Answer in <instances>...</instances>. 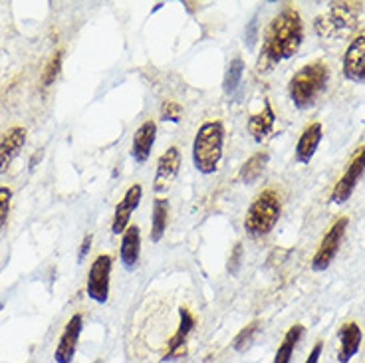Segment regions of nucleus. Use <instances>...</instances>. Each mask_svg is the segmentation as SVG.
<instances>
[{
    "instance_id": "nucleus-27",
    "label": "nucleus",
    "mask_w": 365,
    "mask_h": 363,
    "mask_svg": "<svg viewBox=\"0 0 365 363\" xmlns=\"http://www.w3.org/2000/svg\"><path fill=\"white\" fill-rule=\"evenodd\" d=\"M10 203H12V191L9 187H0V228L4 227L9 220Z\"/></svg>"
},
{
    "instance_id": "nucleus-29",
    "label": "nucleus",
    "mask_w": 365,
    "mask_h": 363,
    "mask_svg": "<svg viewBox=\"0 0 365 363\" xmlns=\"http://www.w3.org/2000/svg\"><path fill=\"white\" fill-rule=\"evenodd\" d=\"M91 240H93V238H91V235H88V236H86V238H83V240H82V245H80V252H78V262H82L83 258H86V256L90 255V250H91Z\"/></svg>"
},
{
    "instance_id": "nucleus-8",
    "label": "nucleus",
    "mask_w": 365,
    "mask_h": 363,
    "mask_svg": "<svg viewBox=\"0 0 365 363\" xmlns=\"http://www.w3.org/2000/svg\"><path fill=\"white\" fill-rule=\"evenodd\" d=\"M365 171V145L356 153V157L351 159V163L347 165L346 173L339 177V181L336 183L334 191H331V203L341 205L349 200V197L354 195L357 187V181L361 179V175Z\"/></svg>"
},
{
    "instance_id": "nucleus-28",
    "label": "nucleus",
    "mask_w": 365,
    "mask_h": 363,
    "mask_svg": "<svg viewBox=\"0 0 365 363\" xmlns=\"http://www.w3.org/2000/svg\"><path fill=\"white\" fill-rule=\"evenodd\" d=\"M242 255H245V248L240 242L235 245L232 252H230V258H228V272L232 276H237L238 270H240V264H242Z\"/></svg>"
},
{
    "instance_id": "nucleus-9",
    "label": "nucleus",
    "mask_w": 365,
    "mask_h": 363,
    "mask_svg": "<svg viewBox=\"0 0 365 363\" xmlns=\"http://www.w3.org/2000/svg\"><path fill=\"white\" fill-rule=\"evenodd\" d=\"M82 329L83 316L82 314H73L72 318L68 319L64 332L60 336V342H58V347H56V363H72L76 349H78V342H80V336H82Z\"/></svg>"
},
{
    "instance_id": "nucleus-1",
    "label": "nucleus",
    "mask_w": 365,
    "mask_h": 363,
    "mask_svg": "<svg viewBox=\"0 0 365 363\" xmlns=\"http://www.w3.org/2000/svg\"><path fill=\"white\" fill-rule=\"evenodd\" d=\"M304 40V24L298 10L284 9L278 16H274L266 30L260 52V64L266 68L280 64L292 58L300 50Z\"/></svg>"
},
{
    "instance_id": "nucleus-17",
    "label": "nucleus",
    "mask_w": 365,
    "mask_h": 363,
    "mask_svg": "<svg viewBox=\"0 0 365 363\" xmlns=\"http://www.w3.org/2000/svg\"><path fill=\"white\" fill-rule=\"evenodd\" d=\"M322 136H324L322 123H310L308 128L302 131L300 139L296 143V161L298 163H310L312 157L316 153V149H318L319 141H322Z\"/></svg>"
},
{
    "instance_id": "nucleus-25",
    "label": "nucleus",
    "mask_w": 365,
    "mask_h": 363,
    "mask_svg": "<svg viewBox=\"0 0 365 363\" xmlns=\"http://www.w3.org/2000/svg\"><path fill=\"white\" fill-rule=\"evenodd\" d=\"M60 68H62V52H56L44 70V78H42V86L44 88H50L56 82V78L60 73Z\"/></svg>"
},
{
    "instance_id": "nucleus-24",
    "label": "nucleus",
    "mask_w": 365,
    "mask_h": 363,
    "mask_svg": "<svg viewBox=\"0 0 365 363\" xmlns=\"http://www.w3.org/2000/svg\"><path fill=\"white\" fill-rule=\"evenodd\" d=\"M256 332H258V322H250L247 327H242L237 334V337L232 339V349L237 354H245L248 347L252 345V342H255Z\"/></svg>"
},
{
    "instance_id": "nucleus-10",
    "label": "nucleus",
    "mask_w": 365,
    "mask_h": 363,
    "mask_svg": "<svg viewBox=\"0 0 365 363\" xmlns=\"http://www.w3.org/2000/svg\"><path fill=\"white\" fill-rule=\"evenodd\" d=\"M179 169H181V151H179V147H169L159 157V163H157L155 181H153L155 193L169 191L173 181L177 179V175H179Z\"/></svg>"
},
{
    "instance_id": "nucleus-15",
    "label": "nucleus",
    "mask_w": 365,
    "mask_h": 363,
    "mask_svg": "<svg viewBox=\"0 0 365 363\" xmlns=\"http://www.w3.org/2000/svg\"><path fill=\"white\" fill-rule=\"evenodd\" d=\"M26 143V129L10 128L0 141V173H6Z\"/></svg>"
},
{
    "instance_id": "nucleus-4",
    "label": "nucleus",
    "mask_w": 365,
    "mask_h": 363,
    "mask_svg": "<svg viewBox=\"0 0 365 363\" xmlns=\"http://www.w3.org/2000/svg\"><path fill=\"white\" fill-rule=\"evenodd\" d=\"M280 197L272 189H266L255 199V203L248 207L245 217V228L250 236H266L272 232L278 218H280Z\"/></svg>"
},
{
    "instance_id": "nucleus-3",
    "label": "nucleus",
    "mask_w": 365,
    "mask_h": 363,
    "mask_svg": "<svg viewBox=\"0 0 365 363\" xmlns=\"http://www.w3.org/2000/svg\"><path fill=\"white\" fill-rule=\"evenodd\" d=\"M225 147V126L220 121L202 123L192 141V165L202 175H212L219 169Z\"/></svg>"
},
{
    "instance_id": "nucleus-26",
    "label": "nucleus",
    "mask_w": 365,
    "mask_h": 363,
    "mask_svg": "<svg viewBox=\"0 0 365 363\" xmlns=\"http://www.w3.org/2000/svg\"><path fill=\"white\" fill-rule=\"evenodd\" d=\"M181 118H182V108L179 101H173V100L163 101V106H161V119H163V121L179 123Z\"/></svg>"
},
{
    "instance_id": "nucleus-13",
    "label": "nucleus",
    "mask_w": 365,
    "mask_h": 363,
    "mask_svg": "<svg viewBox=\"0 0 365 363\" xmlns=\"http://www.w3.org/2000/svg\"><path fill=\"white\" fill-rule=\"evenodd\" d=\"M179 327L173 334V337L169 339L167 344V354H165V359L171 362V359H179L181 355H185V344H187V337L195 329V316H192L189 308H179Z\"/></svg>"
},
{
    "instance_id": "nucleus-16",
    "label": "nucleus",
    "mask_w": 365,
    "mask_h": 363,
    "mask_svg": "<svg viewBox=\"0 0 365 363\" xmlns=\"http://www.w3.org/2000/svg\"><path fill=\"white\" fill-rule=\"evenodd\" d=\"M361 347V327L357 322H346L339 329V363H349Z\"/></svg>"
},
{
    "instance_id": "nucleus-12",
    "label": "nucleus",
    "mask_w": 365,
    "mask_h": 363,
    "mask_svg": "<svg viewBox=\"0 0 365 363\" xmlns=\"http://www.w3.org/2000/svg\"><path fill=\"white\" fill-rule=\"evenodd\" d=\"M143 197V187L141 185H131L128 193L123 195V199L119 200L115 207V215H113V223H111V232L113 235H123L129 227V218L133 215V210L139 207Z\"/></svg>"
},
{
    "instance_id": "nucleus-20",
    "label": "nucleus",
    "mask_w": 365,
    "mask_h": 363,
    "mask_svg": "<svg viewBox=\"0 0 365 363\" xmlns=\"http://www.w3.org/2000/svg\"><path fill=\"white\" fill-rule=\"evenodd\" d=\"M304 326L300 324H294L288 332H286V336H284L282 344L278 347V352L274 355V363H290L292 362V355H294V349H296V345L298 342L302 339L304 336Z\"/></svg>"
},
{
    "instance_id": "nucleus-2",
    "label": "nucleus",
    "mask_w": 365,
    "mask_h": 363,
    "mask_svg": "<svg viewBox=\"0 0 365 363\" xmlns=\"http://www.w3.org/2000/svg\"><path fill=\"white\" fill-rule=\"evenodd\" d=\"M329 82V66L324 60H316L306 64L294 73L288 83V93L294 106L298 109H306L316 103L319 93L326 90Z\"/></svg>"
},
{
    "instance_id": "nucleus-5",
    "label": "nucleus",
    "mask_w": 365,
    "mask_h": 363,
    "mask_svg": "<svg viewBox=\"0 0 365 363\" xmlns=\"http://www.w3.org/2000/svg\"><path fill=\"white\" fill-rule=\"evenodd\" d=\"M361 4L357 2H334L329 10L316 20V30L322 38H339L351 32L359 19Z\"/></svg>"
},
{
    "instance_id": "nucleus-7",
    "label": "nucleus",
    "mask_w": 365,
    "mask_h": 363,
    "mask_svg": "<svg viewBox=\"0 0 365 363\" xmlns=\"http://www.w3.org/2000/svg\"><path fill=\"white\" fill-rule=\"evenodd\" d=\"M111 266H113L111 256L100 255L91 262L90 272H88V286H86L88 298L101 306L108 304V300H110Z\"/></svg>"
},
{
    "instance_id": "nucleus-14",
    "label": "nucleus",
    "mask_w": 365,
    "mask_h": 363,
    "mask_svg": "<svg viewBox=\"0 0 365 363\" xmlns=\"http://www.w3.org/2000/svg\"><path fill=\"white\" fill-rule=\"evenodd\" d=\"M155 121L147 119V121H143V123L137 128L135 136H133V143H131V157H133L139 165L147 163V159H149V155H151V149L155 145Z\"/></svg>"
},
{
    "instance_id": "nucleus-22",
    "label": "nucleus",
    "mask_w": 365,
    "mask_h": 363,
    "mask_svg": "<svg viewBox=\"0 0 365 363\" xmlns=\"http://www.w3.org/2000/svg\"><path fill=\"white\" fill-rule=\"evenodd\" d=\"M266 163H268V153L266 151H258L252 157H248L247 163L240 167V173H238V179L242 183H255L262 171H264Z\"/></svg>"
},
{
    "instance_id": "nucleus-6",
    "label": "nucleus",
    "mask_w": 365,
    "mask_h": 363,
    "mask_svg": "<svg viewBox=\"0 0 365 363\" xmlns=\"http://www.w3.org/2000/svg\"><path fill=\"white\" fill-rule=\"evenodd\" d=\"M347 223H349V218L341 217L338 218L331 228H329L326 236L322 238V245L316 250V255L312 258V270L314 272H326L331 262H334V258L338 255L339 246H341V240H344V235H346V228Z\"/></svg>"
},
{
    "instance_id": "nucleus-30",
    "label": "nucleus",
    "mask_w": 365,
    "mask_h": 363,
    "mask_svg": "<svg viewBox=\"0 0 365 363\" xmlns=\"http://www.w3.org/2000/svg\"><path fill=\"white\" fill-rule=\"evenodd\" d=\"M322 349H324V344H322V342H318V344L312 347V352H310V355H308L306 363H318L319 355H322Z\"/></svg>"
},
{
    "instance_id": "nucleus-23",
    "label": "nucleus",
    "mask_w": 365,
    "mask_h": 363,
    "mask_svg": "<svg viewBox=\"0 0 365 363\" xmlns=\"http://www.w3.org/2000/svg\"><path fill=\"white\" fill-rule=\"evenodd\" d=\"M242 76H245V62L242 58H232L230 64H228L227 72H225V80H222V90L228 96H232L238 90V86L242 82Z\"/></svg>"
},
{
    "instance_id": "nucleus-21",
    "label": "nucleus",
    "mask_w": 365,
    "mask_h": 363,
    "mask_svg": "<svg viewBox=\"0 0 365 363\" xmlns=\"http://www.w3.org/2000/svg\"><path fill=\"white\" fill-rule=\"evenodd\" d=\"M167 218H169V200L155 199L153 203V215H151V240L159 242L167 230Z\"/></svg>"
},
{
    "instance_id": "nucleus-11",
    "label": "nucleus",
    "mask_w": 365,
    "mask_h": 363,
    "mask_svg": "<svg viewBox=\"0 0 365 363\" xmlns=\"http://www.w3.org/2000/svg\"><path fill=\"white\" fill-rule=\"evenodd\" d=\"M344 76L349 82H365V34L354 38L344 54Z\"/></svg>"
},
{
    "instance_id": "nucleus-18",
    "label": "nucleus",
    "mask_w": 365,
    "mask_h": 363,
    "mask_svg": "<svg viewBox=\"0 0 365 363\" xmlns=\"http://www.w3.org/2000/svg\"><path fill=\"white\" fill-rule=\"evenodd\" d=\"M139 252H141V230L137 225L128 227V230L121 236V246H119V258L121 264L133 270L135 268L137 260H139Z\"/></svg>"
},
{
    "instance_id": "nucleus-19",
    "label": "nucleus",
    "mask_w": 365,
    "mask_h": 363,
    "mask_svg": "<svg viewBox=\"0 0 365 363\" xmlns=\"http://www.w3.org/2000/svg\"><path fill=\"white\" fill-rule=\"evenodd\" d=\"M274 123H276V113H274L270 101L266 100L262 111L250 116V119H248V131H250V136L256 143H262L266 137L274 131Z\"/></svg>"
}]
</instances>
